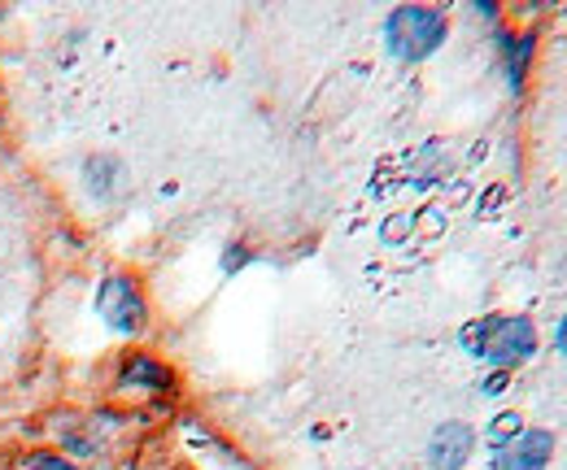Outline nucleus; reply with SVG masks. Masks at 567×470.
<instances>
[{
	"instance_id": "1",
	"label": "nucleus",
	"mask_w": 567,
	"mask_h": 470,
	"mask_svg": "<svg viewBox=\"0 0 567 470\" xmlns=\"http://www.w3.org/2000/svg\"><path fill=\"white\" fill-rule=\"evenodd\" d=\"M463 348L481 362H489L494 370H511L519 362H528L537 353V327L524 314H489L463 327Z\"/></svg>"
},
{
	"instance_id": "2",
	"label": "nucleus",
	"mask_w": 567,
	"mask_h": 470,
	"mask_svg": "<svg viewBox=\"0 0 567 470\" xmlns=\"http://www.w3.org/2000/svg\"><path fill=\"white\" fill-rule=\"evenodd\" d=\"M384 44L398 62H427L445 44V13L432 4H402L384 22Z\"/></svg>"
},
{
	"instance_id": "3",
	"label": "nucleus",
	"mask_w": 567,
	"mask_h": 470,
	"mask_svg": "<svg viewBox=\"0 0 567 470\" xmlns=\"http://www.w3.org/2000/svg\"><path fill=\"white\" fill-rule=\"evenodd\" d=\"M96 314L105 318V327H114L118 336H136L148 323V305H144V292L136 288L132 274H110L96 292Z\"/></svg>"
},
{
	"instance_id": "4",
	"label": "nucleus",
	"mask_w": 567,
	"mask_h": 470,
	"mask_svg": "<svg viewBox=\"0 0 567 470\" xmlns=\"http://www.w3.org/2000/svg\"><path fill=\"white\" fill-rule=\"evenodd\" d=\"M555 458V436L542 431V427H528L519 431L511 445H502L494 453V467L497 470H546Z\"/></svg>"
},
{
	"instance_id": "5",
	"label": "nucleus",
	"mask_w": 567,
	"mask_h": 470,
	"mask_svg": "<svg viewBox=\"0 0 567 470\" xmlns=\"http://www.w3.org/2000/svg\"><path fill=\"white\" fill-rule=\"evenodd\" d=\"M476 449V431L467 422H441L427 440V462L432 470H463Z\"/></svg>"
},
{
	"instance_id": "6",
	"label": "nucleus",
	"mask_w": 567,
	"mask_h": 470,
	"mask_svg": "<svg viewBox=\"0 0 567 470\" xmlns=\"http://www.w3.org/2000/svg\"><path fill=\"white\" fill-rule=\"evenodd\" d=\"M118 384H123V388H148V393H171V388H175V375H171V366H162L157 357L136 353V357L123 362Z\"/></svg>"
},
{
	"instance_id": "7",
	"label": "nucleus",
	"mask_w": 567,
	"mask_h": 470,
	"mask_svg": "<svg viewBox=\"0 0 567 470\" xmlns=\"http://www.w3.org/2000/svg\"><path fill=\"white\" fill-rule=\"evenodd\" d=\"M497 49H502V62H506V79H511V92L524 87V74L533 62V35H511V31H497Z\"/></svg>"
},
{
	"instance_id": "8",
	"label": "nucleus",
	"mask_w": 567,
	"mask_h": 470,
	"mask_svg": "<svg viewBox=\"0 0 567 470\" xmlns=\"http://www.w3.org/2000/svg\"><path fill=\"white\" fill-rule=\"evenodd\" d=\"M519 431H524V427H519V414H511V409H506V414H497L494 427H489V445H494V453L502 449V445H511Z\"/></svg>"
},
{
	"instance_id": "9",
	"label": "nucleus",
	"mask_w": 567,
	"mask_h": 470,
	"mask_svg": "<svg viewBox=\"0 0 567 470\" xmlns=\"http://www.w3.org/2000/svg\"><path fill=\"white\" fill-rule=\"evenodd\" d=\"M27 470H79L74 462H66L62 453H35L31 462H27Z\"/></svg>"
},
{
	"instance_id": "10",
	"label": "nucleus",
	"mask_w": 567,
	"mask_h": 470,
	"mask_svg": "<svg viewBox=\"0 0 567 470\" xmlns=\"http://www.w3.org/2000/svg\"><path fill=\"white\" fill-rule=\"evenodd\" d=\"M245 262H249V249H240V244H231V249L223 253V270H227V274H231V270H240Z\"/></svg>"
},
{
	"instance_id": "11",
	"label": "nucleus",
	"mask_w": 567,
	"mask_h": 470,
	"mask_svg": "<svg viewBox=\"0 0 567 470\" xmlns=\"http://www.w3.org/2000/svg\"><path fill=\"white\" fill-rule=\"evenodd\" d=\"M555 348L567 357V314H564V323H559V332H555Z\"/></svg>"
}]
</instances>
